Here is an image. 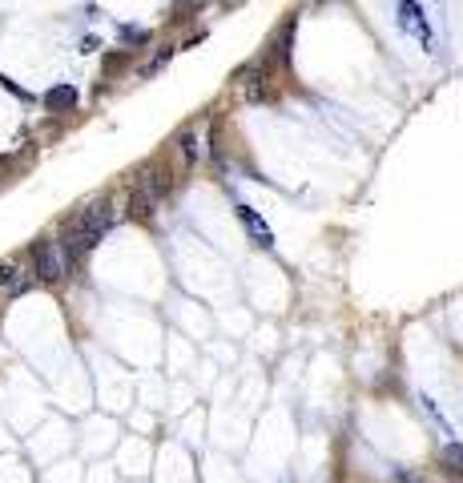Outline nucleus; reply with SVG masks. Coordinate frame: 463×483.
Segmentation results:
<instances>
[{"label": "nucleus", "instance_id": "1", "mask_svg": "<svg viewBox=\"0 0 463 483\" xmlns=\"http://www.w3.org/2000/svg\"><path fill=\"white\" fill-rule=\"evenodd\" d=\"M32 270H36V278H41L45 286L64 282V274H69V258H64L61 241H53V238L36 241V246H32Z\"/></svg>", "mask_w": 463, "mask_h": 483}, {"label": "nucleus", "instance_id": "2", "mask_svg": "<svg viewBox=\"0 0 463 483\" xmlns=\"http://www.w3.org/2000/svg\"><path fill=\"white\" fill-rule=\"evenodd\" d=\"M73 222H77L85 234H93V238H105V234H109V225H113V206H109V202L85 206L77 218H73Z\"/></svg>", "mask_w": 463, "mask_h": 483}, {"label": "nucleus", "instance_id": "3", "mask_svg": "<svg viewBox=\"0 0 463 483\" xmlns=\"http://www.w3.org/2000/svg\"><path fill=\"white\" fill-rule=\"evenodd\" d=\"M270 64L266 61H258V64H250V69H242L238 73V80H242V89H246V97L250 101H266L270 97Z\"/></svg>", "mask_w": 463, "mask_h": 483}, {"label": "nucleus", "instance_id": "4", "mask_svg": "<svg viewBox=\"0 0 463 483\" xmlns=\"http://www.w3.org/2000/svg\"><path fill=\"white\" fill-rule=\"evenodd\" d=\"M399 24H403V32H411L423 45H431V24L423 20V8L415 0H399Z\"/></svg>", "mask_w": 463, "mask_h": 483}, {"label": "nucleus", "instance_id": "5", "mask_svg": "<svg viewBox=\"0 0 463 483\" xmlns=\"http://www.w3.org/2000/svg\"><path fill=\"white\" fill-rule=\"evenodd\" d=\"M238 222L246 225V234L254 238V246H258V250H270V246H274V238H270V225L262 222V218H258V214H254L250 206H238Z\"/></svg>", "mask_w": 463, "mask_h": 483}, {"label": "nucleus", "instance_id": "6", "mask_svg": "<svg viewBox=\"0 0 463 483\" xmlns=\"http://www.w3.org/2000/svg\"><path fill=\"white\" fill-rule=\"evenodd\" d=\"M153 209H158V202L149 197V190L133 186V193H129V218H133V222H149V218H153Z\"/></svg>", "mask_w": 463, "mask_h": 483}, {"label": "nucleus", "instance_id": "7", "mask_svg": "<svg viewBox=\"0 0 463 483\" xmlns=\"http://www.w3.org/2000/svg\"><path fill=\"white\" fill-rule=\"evenodd\" d=\"M73 105H77V89L73 85H57V89L45 93V109H53V113H69Z\"/></svg>", "mask_w": 463, "mask_h": 483}, {"label": "nucleus", "instance_id": "8", "mask_svg": "<svg viewBox=\"0 0 463 483\" xmlns=\"http://www.w3.org/2000/svg\"><path fill=\"white\" fill-rule=\"evenodd\" d=\"M137 186H141V190H149V197H153V202H161L165 193L174 190V181H170V174H165V169H149V174L137 181Z\"/></svg>", "mask_w": 463, "mask_h": 483}, {"label": "nucleus", "instance_id": "9", "mask_svg": "<svg viewBox=\"0 0 463 483\" xmlns=\"http://www.w3.org/2000/svg\"><path fill=\"white\" fill-rule=\"evenodd\" d=\"M25 286H29L25 270H20L16 262H0V290H8V294H20Z\"/></svg>", "mask_w": 463, "mask_h": 483}, {"label": "nucleus", "instance_id": "10", "mask_svg": "<svg viewBox=\"0 0 463 483\" xmlns=\"http://www.w3.org/2000/svg\"><path fill=\"white\" fill-rule=\"evenodd\" d=\"M177 145H181V153H186V165H193V161H198V137H193V133H186Z\"/></svg>", "mask_w": 463, "mask_h": 483}, {"label": "nucleus", "instance_id": "11", "mask_svg": "<svg viewBox=\"0 0 463 483\" xmlns=\"http://www.w3.org/2000/svg\"><path fill=\"white\" fill-rule=\"evenodd\" d=\"M121 41H125V45H145V41H149V32H145V29H121Z\"/></svg>", "mask_w": 463, "mask_h": 483}, {"label": "nucleus", "instance_id": "12", "mask_svg": "<svg viewBox=\"0 0 463 483\" xmlns=\"http://www.w3.org/2000/svg\"><path fill=\"white\" fill-rule=\"evenodd\" d=\"M443 463H451V471H463V447H448L443 451Z\"/></svg>", "mask_w": 463, "mask_h": 483}]
</instances>
